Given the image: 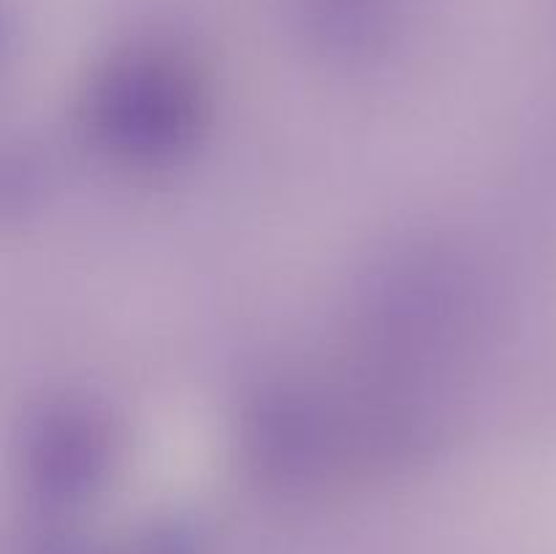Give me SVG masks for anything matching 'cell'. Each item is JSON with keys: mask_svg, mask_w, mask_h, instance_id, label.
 Here are the masks:
<instances>
[{"mask_svg": "<svg viewBox=\"0 0 556 554\" xmlns=\"http://www.w3.org/2000/svg\"><path fill=\"white\" fill-rule=\"evenodd\" d=\"M98 128L134 152H168L193 130L195 87L166 54H130L106 71L96 98Z\"/></svg>", "mask_w": 556, "mask_h": 554, "instance_id": "cell-1", "label": "cell"}]
</instances>
